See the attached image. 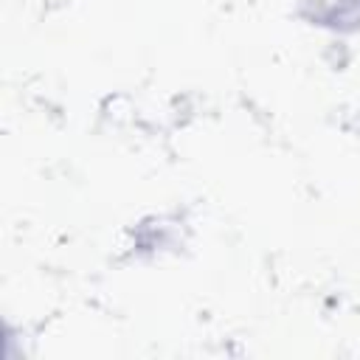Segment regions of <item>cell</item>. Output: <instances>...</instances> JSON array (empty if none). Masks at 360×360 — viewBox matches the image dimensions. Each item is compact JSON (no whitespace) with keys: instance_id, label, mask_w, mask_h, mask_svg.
Wrapping results in <instances>:
<instances>
[{"instance_id":"cell-1","label":"cell","mask_w":360,"mask_h":360,"mask_svg":"<svg viewBox=\"0 0 360 360\" xmlns=\"http://www.w3.org/2000/svg\"><path fill=\"white\" fill-rule=\"evenodd\" d=\"M315 20L326 25H360V0H315Z\"/></svg>"}]
</instances>
